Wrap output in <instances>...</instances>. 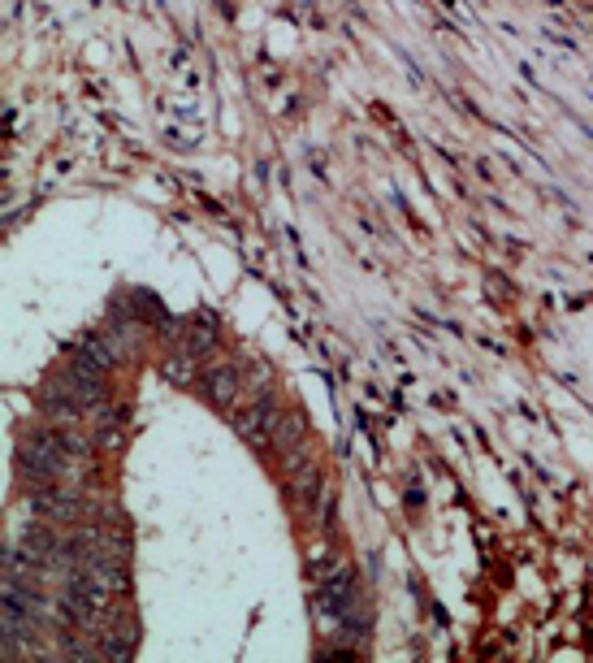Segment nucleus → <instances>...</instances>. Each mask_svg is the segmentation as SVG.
<instances>
[{
	"mask_svg": "<svg viewBox=\"0 0 593 663\" xmlns=\"http://www.w3.org/2000/svg\"><path fill=\"white\" fill-rule=\"evenodd\" d=\"M334 568H338V555H329V551H312V559H308V577H312V581H325Z\"/></svg>",
	"mask_w": 593,
	"mask_h": 663,
	"instance_id": "nucleus-8",
	"label": "nucleus"
},
{
	"mask_svg": "<svg viewBox=\"0 0 593 663\" xmlns=\"http://www.w3.org/2000/svg\"><path fill=\"white\" fill-rule=\"evenodd\" d=\"M200 390L213 408H234V399H239V390H243V369L239 364H213V369L200 377Z\"/></svg>",
	"mask_w": 593,
	"mask_h": 663,
	"instance_id": "nucleus-3",
	"label": "nucleus"
},
{
	"mask_svg": "<svg viewBox=\"0 0 593 663\" xmlns=\"http://www.w3.org/2000/svg\"><path fill=\"white\" fill-rule=\"evenodd\" d=\"M161 377H165V382H174V386H191L195 377H200L195 356H191V351H174V356H165L161 360Z\"/></svg>",
	"mask_w": 593,
	"mask_h": 663,
	"instance_id": "nucleus-6",
	"label": "nucleus"
},
{
	"mask_svg": "<svg viewBox=\"0 0 593 663\" xmlns=\"http://www.w3.org/2000/svg\"><path fill=\"white\" fill-rule=\"evenodd\" d=\"M303 442H308V421H303V412H282L278 425H273V442H269V447L282 451V455H295Z\"/></svg>",
	"mask_w": 593,
	"mask_h": 663,
	"instance_id": "nucleus-5",
	"label": "nucleus"
},
{
	"mask_svg": "<svg viewBox=\"0 0 593 663\" xmlns=\"http://www.w3.org/2000/svg\"><path fill=\"white\" fill-rule=\"evenodd\" d=\"M295 499L303 503V512H312L316 499H325V490H321V473L308 464V477H295Z\"/></svg>",
	"mask_w": 593,
	"mask_h": 663,
	"instance_id": "nucleus-7",
	"label": "nucleus"
},
{
	"mask_svg": "<svg viewBox=\"0 0 593 663\" xmlns=\"http://www.w3.org/2000/svg\"><path fill=\"white\" fill-rule=\"evenodd\" d=\"M230 425H234V434H239L243 442H252V447H269V442H273V425H278L273 395H256L243 412L230 416Z\"/></svg>",
	"mask_w": 593,
	"mask_h": 663,
	"instance_id": "nucleus-2",
	"label": "nucleus"
},
{
	"mask_svg": "<svg viewBox=\"0 0 593 663\" xmlns=\"http://www.w3.org/2000/svg\"><path fill=\"white\" fill-rule=\"evenodd\" d=\"M31 512L48 520V525H78L83 520V499L65 481H52V486L31 490Z\"/></svg>",
	"mask_w": 593,
	"mask_h": 663,
	"instance_id": "nucleus-1",
	"label": "nucleus"
},
{
	"mask_svg": "<svg viewBox=\"0 0 593 663\" xmlns=\"http://www.w3.org/2000/svg\"><path fill=\"white\" fill-rule=\"evenodd\" d=\"M217 338H221V325H217V317L208 308H200L195 317L187 321V334H182V347L178 351H191L195 360L200 356H208V351L217 347Z\"/></svg>",
	"mask_w": 593,
	"mask_h": 663,
	"instance_id": "nucleus-4",
	"label": "nucleus"
},
{
	"mask_svg": "<svg viewBox=\"0 0 593 663\" xmlns=\"http://www.w3.org/2000/svg\"><path fill=\"white\" fill-rule=\"evenodd\" d=\"M581 130H585V139H589V143H593V126H581Z\"/></svg>",
	"mask_w": 593,
	"mask_h": 663,
	"instance_id": "nucleus-9",
	"label": "nucleus"
}]
</instances>
